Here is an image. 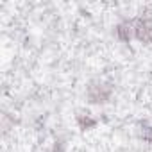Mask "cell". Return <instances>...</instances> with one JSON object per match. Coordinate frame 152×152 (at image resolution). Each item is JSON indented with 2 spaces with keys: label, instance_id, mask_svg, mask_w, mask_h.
Returning a JSON list of instances; mask_svg holds the SVG:
<instances>
[{
  "label": "cell",
  "instance_id": "obj_1",
  "mask_svg": "<svg viewBox=\"0 0 152 152\" xmlns=\"http://www.w3.org/2000/svg\"><path fill=\"white\" fill-rule=\"evenodd\" d=\"M111 95H113V86L104 81H93L86 90V97L91 104H106L109 102Z\"/></svg>",
  "mask_w": 152,
  "mask_h": 152
},
{
  "label": "cell",
  "instance_id": "obj_2",
  "mask_svg": "<svg viewBox=\"0 0 152 152\" xmlns=\"http://www.w3.org/2000/svg\"><path fill=\"white\" fill-rule=\"evenodd\" d=\"M132 22H134V38L145 45L152 43V23H150V20L140 16V18H134Z\"/></svg>",
  "mask_w": 152,
  "mask_h": 152
},
{
  "label": "cell",
  "instance_id": "obj_3",
  "mask_svg": "<svg viewBox=\"0 0 152 152\" xmlns=\"http://www.w3.org/2000/svg\"><path fill=\"white\" fill-rule=\"evenodd\" d=\"M115 32H116V38L120 41H124V43L131 41L134 38V22L132 20H125V22L118 23L116 29H115Z\"/></svg>",
  "mask_w": 152,
  "mask_h": 152
},
{
  "label": "cell",
  "instance_id": "obj_4",
  "mask_svg": "<svg viewBox=\"0 0 152 152\" xmlns=\"http://www.w3.org/2000/svg\"><path fill=\"white\" fill-rule=\"evenodd\" d=\"M77 125H79V129H83V131H88V129H93V127H97V118H93L91 116V113H79L77 115Z\"/></svg>",
  "mask_w": 152,
  "mask_h": 152
},
{
  "label": "cell",
  "instance_id": "obj_5",
  "mask_svg": "<svg viewBox=\"0 0 152 152\" xmlns=\"http://www.w3.org/2000/svg\"><path fill=\"white\" fill-rule=\"evenodd\" d=\"M141 136H143V140H147L148 143H152V127H143Z\"/></svg>",
  "mask_w": 152,
  "mask_h": 152
},
{
  "label": "cell",
  "instance_id": "obj_6",
  "mask_svg": "<svg viewBox=\"0 0 152 152\" xmlns=\"http://www.w3.org/2000/svg\"><path fill=\"white\" fill-rule=\"evenodd\" d=\"M52 152H64V141H56V145H54V148H52Z\"/></svg>",
  "mask_w": 152,
  "mask_h": 152
}]
</instances>
